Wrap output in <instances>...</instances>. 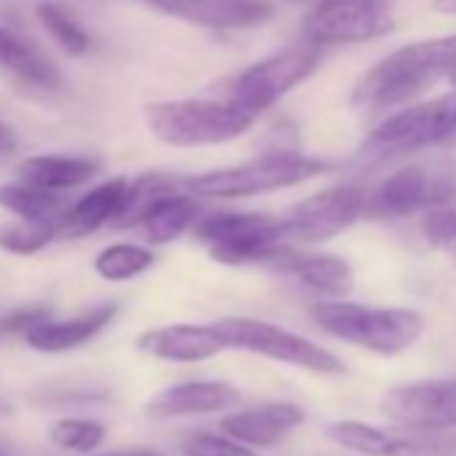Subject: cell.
Here are the masks:
<instances>
[{
	"label": "cell",
	"instance_id": "cell-1",
	"mask_svg": "<svg viewBox=\"0 0 456 456\" xmlns=\"http://www.w3.org/2000/svg\"><path fill=\"white\" fill-rule=\"evenodd\" d=\"M456 62V33L416 41L400 46L376 62L352 89V108L362 116H376L392 108H400L427 89H432L440 78L448 76Z\"/></svg>",
	"mask_w": 456,
	"mask_h": 456
},
{
	"label": "cell",
	"instance_id": "cell-2",
	"mask_svg": "<svg viewBox=\"0 0 456 456\" xmlns=\"http://www.w3.org/2000/svg\"><path fill=\"white\" fill-rule=\"evenodd\" d=\"M314 322L346 341L373 354H400L411 349L424 333V317L403 306H368L349 301H322L312 309Z\"/></svg>",
	"mask_w": 456,
	"mask_h": 456
},
{
	"label": "cell",
	"instance_id": "cell-3",
	"mask_svg": "<svg viewBox=\"0 0 456 456\" xmlns=\"http://www.w3.org/2000/svg\"><path fill=\"white\" fill-rule=\"evenodd\" d=\"M333 164L298 151H274L237 167L201 172L185 180V191L201 199H248L285 191L325 175Z\"/></svg>",
	"mask_w": 456,
	"mask_h": 456
},
{
	"label": "cell",
	"instance_id": "cell-4",
	"mask_svg": "<svg viewBox=\"0 0 456 456\" xmlns=\"http://www.w3.org/2000/svg\"><path fill=\"white\" fill-rule=\"evenodd\" d=\"M145 121L156 140L172 148H204L237 140L258 118L232 102L161 100L145 105Z\"/></svg>",
	"mask_w": 456,
	"mask_h": 456
},
{
	"label": "cell",
	"instance_id": "cell-5",
	"mask_svg": "<svg viewBox=\"0 0 456 456\" xmlns=\"http://www.w3.org/2000/svg\"><path fill=\"white\" fill-rule=\"evenodd\" d=\"M193 237L220 266H250L274 261L288 240L280 217L261 212H217L193 223Z\"/></svg>",
	"mask_w": 456,
	"mask_h": 456
},
{
	"label": "cell",
	"instance_id": "cell-6",
	"mask_svg": "<svg viewBox=\"0 0 456 456\" xmlns=\"http://www.w3.org/2000/svg\"><path fill=\"white\" fill-rule=\"evenodd\" d=\"M212 328L217 330L225 349L253 352L274 362H285V365L312 370L320 376L346 373V365L333 352L280 325L253 320V317H225V320L212 322Z\"/></svg>",
	"mask_w": 456,
	"mask_h": 456
},
{
	"label": "cell",
	"instance_id": "cell-7",
	"mask_svg": "<svg viewBox=\"0 0 456 456\" xmlns=\"http://www.w3.org/2000/svg\"><path fill=\"white\" fill-rule=\"evenodd\" d=\"M456 199V161L424 159L392 172L365 201V215L397 220Z\"/></svg>",
	"mask_w": 456,
	"mask_h": 456
},
{
	"label": "cell",
	"instance_id": "cell-8",
	"mask_svg": "<svg viewBox=\"0 0 456 456\" xmlns=\"http://www.w3.org/2000/svg\"><path fill=\"white\" fill-rule=\"evenodd\" d=\"M456 140V89L387 116L365 140V156H400Z\"/></svg>",
	"mask_w": 456,
	"mask_h": 456
},
{
	"label": "cell",
	"instance_id": "cell-9",
	"mask_svg": "<svg viewBox=\"0 0 456 456\" xmlns=\"http://www.w3.org/2000/svg\"><path fill=\"white\" fill-rule=\"evenodd\" d=\"M320 60H322V46L309 44V41L290 46L285 52H277L266 60L256 62L253 68H248L234 81L228 102L261 118L272 105H277L298 84H304L309 76H314Z\"/></svg>",
	"mask_w": 456,
	"mask_h": 456
},
{
	"label": "cell",
	"instance_id": "cell-10",
	"mask_svg": "<svg viewBox=\"0 0 456 456\" xmlns=\"http://www.w3.org/2000/svg\"><path fill=\"white\" fill-rule=\"evenodd\" d=\"M365 201L368 193L354 183L325 188L304 201H296L280 217L282 234L288 242H298V245L328 242L344 234L346 228H352L365 215Z\"/></svg>",
	"mask_w": 456,
	"mask_h": 456
},
{
	"label": "cell",
	"instance_id": "cell-11",
	"mask_svg": "<svg viewBox=\"0 0 456 456\" xmlns=\"http://www.w3.org/2000/svg\"><path fill=\"white\" fill-rule=\"evenodd\" d=\"M392 28L395 17L384 0H317L304 20V41L317 46L365 44Z\"/></svg>",
	"mask_w": 456,
	"mask_h": 456
},
{
	"label": "cell",
	"instance_id": "cell-12",
	"mask_svg": "<svg viewBox=\"0 0 456 456\" xmlns=\"http://www.w3.org/2000/svg\"><path fill=\"white\" fill-rule=\"evenodd\" d=\"M328 435L360 456H456V429H381L346 419L330 424Z\"/></svg>",
	"mask_w": 456,
	"mask_h": 456
},
{
	"label": "cell",
	"instance_id": "cell-13",
	"mask_svg": "<svg viewBox=\"0 0 456 456\" xmlns=\"http://www.w3.org/2000/svg\"><path fill=\"white\" fill-rule=\"evenodd\" d=\"M381 411L400 427L456 429V379L395 387L384 395Z\"/></svg>",
	"mask_w": 456,
	"mask_h": 456
},
{
	"label": "cell",
	"instance_id": "cell-14",
	"mask_svg": "<svg viewBox=\"0 0 456 456\" xmlns=\"http://www.w3.org/2000/svg\"><path fill=\"white\" fill-rule=\"evenodd\" d=\"M142 4L207 30H250L274 17L272 0H142Z\"/></svg>",
	"mask_w": 456,
	"mask_h": 456
},
{
	"label": "cell",
	"instance_id": "cell-15",
	"mask_svg": "<svg viewBox=\"0 0 456 456\" xmlns=\"http://www.w3.org/2000/svg\"><path fill=\"white\" fill-rule=\"evenodd\" d=\"M237 403H240V389L228 381H183L153 395L145 411L151 419L167 421V419H180V416L220 413Z\"/></svg>",
	"mask_w": 456,
	"mask_h": 456
},
{
	"label": "cell",
	"instance_id": "cell-16",
	"mask_svg": "<svg viewBox=\"0 0 456 456\" xmlns=\"http://www.w3.org/2000/svg\"><path fill=\"white\" fill-rule=\"evenodd\" d=\"M137 349L148 357L167 360V362H204L223 352V341L212 325H164L145 330L137 338Z\"/></svg>",
	"mask_w": 456,
	"mask_h": 456
},
{
	"label": "cell",
	"instance_id": "cell-17",
	"mask_svg": "<svg viewBox=\"0 0 456 456\" xmlns=\"http://www.w3.org/2000/svg\"><path fill=\"white\" fill-rule=\"evenodd\" d=\"M304 424V411L293 403H264L223 419V432L256 448H269Z\"/></svg>",
	"mask_w": 456,
	"mask_h": 456
},
{
	"label": "cell",
	"instance_id": "cell-18",
	"mask_svg": "<svg viewBox=\"0 0 456 456\" xmlns=\"http://www.w3.org/2000/svg\"><path fill=\"white\" fill-rule=\"evenodd\" d=\"M118 314L116 304H100L73 320H46L41 325H36L30 333H25L28 346H33L36 352H70L84 346L86 341H92L97 333H102L113 317Z\"/></svg>",
	"mask_w": 456,
	"mask_h": 456
},
{
	"label": "cell",
	"instance_id": "cell-19",
	"mask_svg": "<svg viewBox=\"0 0 456 456\" xmlns=\"http://www.w3.org/2000/svg\"><path fill=\"white\" fill-rule=\"evenodd\" d=\"M269 264H274L277 272L293 274L301 285H306V288H312L317 293L333 296V298L346 296L352 290V285H354L352 266L338 256H325V253L301 256V253H293V250L285 248Z\"/></svg>",
	"mask_w": 456,
	"mask_h": 456
},
{
	"label": "cell",
	"instance_id": "cell-20",
	"mask_svg": "<svg viewBox=\"0 0 456 456\" xmlns=\"http://www.w3.org/2000/svg\"><path fill=\"white\" fill-rule=\"evenodd\" d=\"M129 180L126 177H113L97 188H92L89 193H84L76 204L68 207V212L60 220V237L65 240H78L86 234L100 232L102 225H108L126 193Z\"/></svg>",
	"mask_w": 456,
	"mask_h": 456
},
{
	"label": "cell",
	"instance_id": "cell-21",
	"mask_svg": "<svg viewBox=\"0 0 456 456\" xmlns=\"http://www.w3.org/2000/svg\"><path fill=\"white\" fill-rule=\"evenodd\" d=\"M199 204L191 193L169 191L159 196L140 220L142 234L151 245H172L196 223Z\"/></svg>",
	"mask_w": 456,
	"mask_h": 456
},
{
	"label": "cell",
	"instance_id": "cell-22",
	"mask_svg": "<svg viewBox=\"0 0 456 456\" xmlns=\"http://www.w3.org/2000/svg\"><path fill=\"white\" fill-rule=\"evenodd\" d=\"M100 167L102 164L97 159H84V156H30L20 164L17 172L20 180L52 191H65V188H78L92 177H97Z\"/></svg>",
	"mask_w": 456,
	"mask_h": 456
},
{
	"label": "cell",
	"instance_id": "cell-23",
	"mask_svg": "<svg viewBox=\"0 0 456 456\" xmlns=\"http://www.w3.org/2000/svg\"><path fill=\"white\" fill-rule=\"evenodd\" d=\"M0 68H6L20 81L38 86V89H46V92L60 86L57 68L41 52L28 46L22 38H17L6 28H0Z\"/></svg>",
	"mask_w": 456,
	"mask_h": 456
},
{
	"label": "cell",
	"instance_id": "cell-24",
	"mask_svg": "<svg viewBox=\"0 0 456 456\" xmlns=\"http://www.w3.org/2000/svg\"><path fill=\"white\" fill-rule=\"evenodd\" d=\"M0 207L28 220H62L70 204L60 191L41 188L28 180H17L0 185Z\"/></svg>",
	"mask_w": 456,
	"mask_h": 456
},
{
	"label": "cell",
	"instance_id": "cell-25",
	"mask_svg": "<svg viewBox=\"0 0 456 456\" xmlns=\"http://www.w3.org/2000/svg\"><path fill=\"white\" fill-rule=\"evenodd\" d=\"M60 237V220H4L0 223V250L14 256H36Z\"/></svg>",
	"mask_w": 456,
	"mask_h": 456
},
{
	"label": "cell",
	"instance_id": "cell-26",
	"mask_svg": "<svg viewBox=\"0 0 456 456\" xmlns=\"http://www.w3.org/2000/svg\"><path fill=\"white\" fill-rule=\"evenodd\" d=\"M169 191H175V180L167 177V175L148 172V175H142L137 180H129L126 193H124V201H121L116 217L110 220V225L113 228H134V225H140V220L148 212V207L159 196H164Z\"/></svg>",
	"mask_w": 456,
	"mask_h": 456
},
{
	"label": "cell",
	"instance_id": "cell-27",
	"mask_svg": "<svg viewBox=\"0 0 456 456\" xmlns=\"http://www.w3.org/2000/svg\"><path fill=\"white\" fill-rule=\"evenodd\" d=\"M156 264V256L145 245H132V242H118L105 248L94 258V272L108 280V282H126L140 274H145Z\"/></svg>",
	"mask_w": 456,
	"mask_h": 456
},
{
	"label": "cell",
	"instance_id": "cell-28",
	"mask_svg": "<svg viewBox=\"0 0 456 456\" xmlns=\"http://www.w3.org/2000/svg\"><path fill=\"white\" fill-rule=\"evenodd\" d=\"M38 22L44 30L54 38V44L68 54V57H84L89 52V36L86 30L60 6L54 4H41L38 6Z\"/></svg>",
	"mask_w": 456,
	"mask_h": 456
},
{
	"label": "cell",
	"instance_id": "cell-29",
	"mask_svg": "<svg viewBox=\"0 0 456 456\" xmlns=\"http://www.w3.org/2000/svg\"><path fill=\"white\" fill-rule=\"evenodd\" d=\"M421 237L456 266V199L421 212Z\"/></svg>",
	"mask_w": 456,
	"mask_h": 456
},
{
	"label": "cell",
	"instance_id": "cell-30",
	"mask_svg": "<svg viewBox=\"0 0 456 456\" xmlns=\"http://www.w3.org/2000/svg\"><path fill=\"white\" fill-rule=\"evenodd\" d=\"M49 437L57 448L70 453H89L105 440V427L94 419H60Z\"/></svg>",
	"mask_w": 456,
	"mask_h": 456
},
{
	"label": "cell",
	"instance_id": "cell-31",
	"mask_svg": "<svg viewBox=\"0 0 456 456\" xmlns=\"http://www.w3.org/2000/svg\"><path fill=\"white\" fill-rule=\"evenodd\" d=\"M185 456H258L250 445L240 443V440H228L220 435H196L183 445Z\"/></svg>",
	"mask_w": 456,
	"mask_h": 456
},
{
	"label": "cell",
	"instance_id": "cell-32",
	"mask_svg": "<svg viewBox=\"0 0 456 456\" xmlns=\"http://www.w3.org/2000/svg\"><path fill=\"white\" fill-rule=\"evenodd\" d=\"M52 317V309L49 306H22V309H14L9 312L6 317H0V333H17V336H25L30 333L36 325L46 322Z\"/></svg>",
	"mask_w": 456,
	"mask_h": 456
},
{
	"label": "cell",
	"instance_id": "cell-33",
	"mask_svg": "<svg viewBox=\"0 0 456 456\" xmlns=\"http://www.w3.org/2000/svg\"><path fill=\"white\" fill-rule=\"evenodd\" d=\"M17 148H20V137H17V132H14L9 124L0 121V159L17 153Z\"/></svg>",
	"mask_w": 456,
	"mask_h": 456
},
{
	"label": "cell",
	"instance_id": "cell-34",
	"mask_svg": "<svg viewBox=\"0 0 456 456\" xmlns=\"http://www.w3.org/2000/svg\"><path fill=\"white\" fill-rule=\"evenodd\" d=\"M432 9L437 14H445V17H456V0H435Z\"/></svg>",
	"mask_w": 456,
	"mask_h": 456
},
{
	"label": "cell",
	"instance_id": "cell-35",
	"mask_svg": "<svg viewBox=\"0 0 456 456\" xmlns=\"http://www.w3.org/2000/svg\"><path fill=\"white\" fill-rule=\"evenodd\" d=\"M105 456H159L156 451H132V453H105Z\"/></svg>",
	"mask_w": 456,
	"mask_h": 456
},
{
	"label": "cell",
	"instance_id": "cell-36",
	"mask_svg": "<svg viewBox=\"0 0 456 456\" xmlns=\"http://www.w3.org/2000/svg\"><path fill=\"white\" fill-rule=\"evenodd\" d=\"M445 81H448V84H451V86L456 89V62L451 65V70H448V76H445Z\"/></svg>",
	"mask_w": 456,
	"mask_h": 456
},
{
	"label": "cell",
	"instance_id": "cell-37",
	"mask_svg": "<svg viewBox=\"0 0 456 456\" xmlns=\"http://www.w3.org/2000/svg\"><path fill=\"white\" fill-rule=\"evenodd\" d=\"M0 456H14L12 445H6V443H0Z\"/></svg>",
	"mask_w": 456,
	"mask_h": 456
},
{
	"label": "cell",
	"instance_id": "cell-38",
	"mask_svg": "<svg viewBox=\"0 0 456 456\" xmlns=\"http://www.w3.org/2000/svg\"><path fill=\"white\" fill-rule=\"evenodd\" d=\"M288 4H306V6H314L317 0H288Z\"/></svg>",
	"mask_w": 456,
	"mask_h": 456
}]
</instances>
